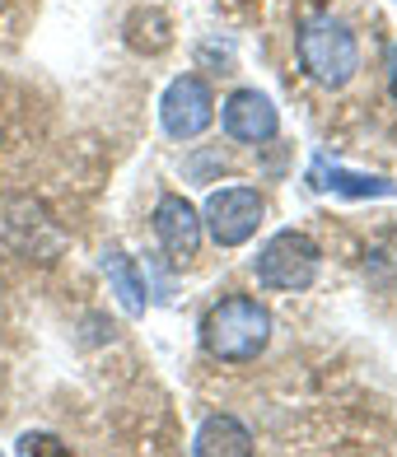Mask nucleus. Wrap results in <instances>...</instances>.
<instances>
[{"label": "nucleus", "mask_w": 397, "mask_h": 457, "mask_svg": "<svg viewBox=\"0 0 397 457\" xmlns=\"http://www.w3.org/2000/svg\"><path fill=\"white\" fill-rule=\"evenodd\" d=\"M266 341H271V308L258 303L253 295H229L206 308L201 318V345L211 360H224V364L258 360Z\"/></svg>", "instance_id": "1"}, {"label": "nucleus", "mask_w": 397, "mask_h": 457, "mask_svg": "<svg viewBox=\"0 0 397 457\" xmlns=\"http://www.w3.org/2000/svg\"><path fill=\"white\" fill-rule=\"evenodd\" d=\"M295 52H300V66L327 89H346L355 79V71H360V43H355V33L332 14L304 19L300 33H295Z\"/></svg>", "instance_id": "2"}, {"label": "nucleus", "mask_w": 397, "mask_h": 457, "mask_svg": "<svg viewBox=\"0 0 397 457\" xmlns=\"http://www.w3.org/2000/svg\"><path fill=\"white\" fill-rule=\"evenodd\" d=\"M318 266H323V253L304 228H281L271 234L266 247L258 253L253 271L266 289H308L318 280Z\"/></svg>", "instance_id": "3"}, {"label": "nucleus", "mask_w": 397, "mask_h": 457, "mask_svg": "<svg viewBox=\"0 0 397 457\" xmlns=\"http://www.w3.org/2000/svg\"><path fill=\"white\" fill-rule=\"evenodd\" d=\"M262 215H266V201L258 187H220V192L206 196L201 228L220 247H243L262 228Z\"/></svg>", "instance_id": "4"}, {"label": "nucleus", "mask_w": 397, "mask_h": 457, "mask_svg": "<svg viewBox=\"0 0 397 457\" xmlns=\"http://www.w3.org/2000/svg\"><path fill=\"white\" fill-rule=\"evenodd\" d=\"M159 121L173 140H197L215 121V94L201 75H178L159 98Z\"/></svg>", "instance_id": "5"}, {"label": "nucleus", "mask_w": 397, "mask_h": 457, "mask_svg": "<svg viewBox=\"0 0 397 457\" xmlns=\"http://www.w3.org/2000/svg\"><path fill=\"white\" fill-rule=\"evenodd\" d=\"M150 224H155V238L164 247V257H169L173 266L197 257V247H201V211L187 196H173V192L159 196Z\"/></svg>", "instance_id": "6"}, {"label": "nucleus", "mask_w": 397, "mask_h": 457, "mask_svg": "<svg viewBox=\"0 0 397 457\" xmlns=\"http://www.w3.org/2000/svg\"><path fill=\"white\" fill-rule=\"evenodd\" d=\"M220 121H224L229 140H239V145H266L271 136L281 131V117H276V108H271V98L258 94V89L229 94Z\"/></svg>", "instance_id": "7"}, {"label": "nucleus", "mask_w": 397, "mask_h": 457, "mask_svg": "<svg viewBox=\"0 0 397 457\" xmlns=\"http://www.w3.org/2000/svg\"><path fill=\"white\" fill-rule=\"evenodd\" d=\"M313 187L323 192H337V196H355V201H388L397 196V182L379 178V173H351L342 163H327V159H313Z\"/></svg>", "instance_id": "8"}, {"label": "nucleus", "mask_w": 397, "mask_h": 457, "mask_svg": "<svg viewBox=\"0 0 397 457\" xmlns=\"http://www.w3.org/2000/svg\"><path fill=\"white\" fill-rule=\"evenodd\" d=\"M192 453L197 457H248L253 453V434L234 415H206L192 439Z\"/></svg>", "instance_id": "9"}, {"label": "nucleus", "mask_w": 397, "mask_h": 457, "mask_svg": "<svg viewBox=\"0 0 397 457\" xmlns=\"http://www.w3.org/2000/svg\"><path fill=\"white\" fill-rule=\"evenodd\" d=\"M103 276H108V289L117 295V303L127 308V318H145L150 308V289H145V276L136 271V262L127 253H103Z\"/></svg>", "instance_id": "10"}, {"label": "nucleus", "mask_w": 397, "mask_h": 457, "mask_svg": "<svg viewBox=\"0 0 397 457\" xmlns=\"http://www.w3.org/2000/svg\"><path fill=\"white\" fill-rule=\"evenodd\" d=\"M127 43H131L136 52H145V56H159L164 47L173 43V24H169V14L155 10V5L136 10V14L127 19Z\"/></svg>", "instance_id": "11"}, {"label": "nucleus", "mask_w": 397, "mask_h": 457, "mask_svg": "<svg viewBox=\"0 0 397 457\" xmlns=\"http://www.w3.org/2000/svg\"><path fill=\"white\" fill-rule=\"evenodd\" d=\"M19 453H47V457H66V448H61L52 434H24V439H19Z\"/></svg>", "instance_id": "12"}, {"label": "nucleus", "mask_w": 397, "mask_h": 457, "mask_svg": "<svg viewBox=\"0 0 397 457\" xmlns=\"http://www.w3.org/2000/svg\"><path fill=\"white\" fill-rule=\"evenodd\" d=\"M388 85H393V98H397V47H393V56H388Z\"/></svg>", "instance_id": "13"}]
</instances>
